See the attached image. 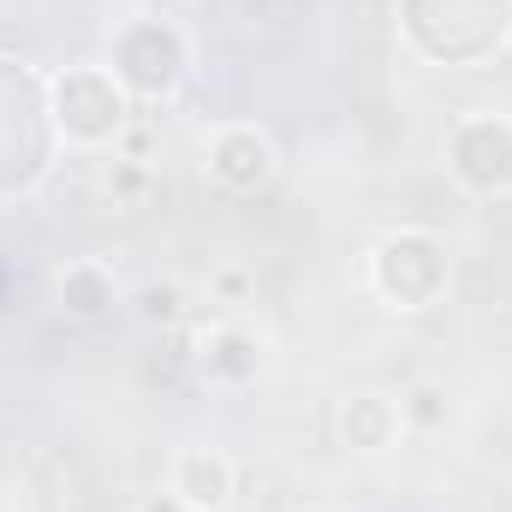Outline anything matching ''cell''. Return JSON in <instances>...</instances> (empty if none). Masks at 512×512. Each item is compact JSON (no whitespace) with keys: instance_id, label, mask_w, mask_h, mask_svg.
I'll return each mask as SVG.
<instances>
[{"instance_id":"cell-11","label":"cell","mask_w":512,"mask_h":512,"mask_svg":"<svg viewBox=\"0 0 512 512\" xmlns=\"http://www.w3.org/2000/svg\"><path fill=\"white\" fill-rule=\"evenodd\" d=\"M405 411H411L417 423H441V393H435V387L423 382L417 393H411V405H405Z\"/></svg>"},{"instance_id":"cell-7","label":"cell","mask_w":512,"mask_h":512,"mask_svg":"<svg viewBox=\"0 0 512 512\" xmlns=\"http://www.w3.org/2000/svg\"><path fill=\"white\" fill-rule=\"evenodd\" d=\"M399 423H405V405L387 399V393H358V399H346V411H340V435H346V447H358V453H387V447L399 441Z\"/></svg>"},{"instance_id":"cell-12","label":"cell","mask_w":512,"mask_h":512,"mask_svg":"<svg viewBox=\"0 0 512 512\" xmlns=\"http://www.w3.org/2000/svg\"><path fill=\"white\" fill-rule=\"evenodd\" d=\"M137 512H191V507H185V501H179V495L167 489V495H149V501H143Z\"/></svg>"},{"instance_id":"cell-3","label":"cell","mask_w":512,"mask_h":512,"mask_svg":"<svg viewBox=\"0 0 512 512\" xmlns=\"http://www.w3.org/2000/svg\"><path fill=\"white\" fill-rule=\"evenodd\" d=\"M114 78L126 84V96H143V102L173 96L179 78H185V36L173 24L137 18L126 36L114 42Z\"/></svg>"},{"instance_id":"cell-4","label":"cell","mask_w":512,"mask_h":512,"mask_svg":"<svg viewBox=\"0 0 512 512\" xmlns=\"http://www.w3.org/2000/svg\"><path fill=\"white\" fill-rule=\"evenodd\" d=\"M447 167L477 197L512 191V126L507 120H459L447 137Z\"/></svg>"},{"instance_id":"cell-1","label":"cell","mask_w":512,"mask_h":512,"mask_svg":"<svg viewBox=\"0 0 512 512\" xmlns=\"http://www.w3.org/2000/svg\"><path fill=\"white\" fill-rule=\"evenodd\" d=\"M48 96H54V126L84 149L114 143L131 120V96L114 78V66H72L48 84Z\"/></svg>"},{"instance_id":"cell-2","label":"cell","mask_w":512,"mask_h":512,"mask_svg":"<svg viewBox=\"0 0 512 512\" xmlns=\"http://www.w3.org/2000/svg\"><path fill=\"white\" fill-rule=\"evenodd\" d=\"M447 274H453L447 268V245L435 233H393L370 256L376 292H382L387 304H399V310H423L429 298H441Z\"/></svg>"},{"instance_id":"cell-10","label":"cell","mask_w":512,"mask_h":512,"mask_svg":"<svg viewBox=\"0 0 512 512\" xmlns=\"http://www.w3.org/2000/svg\"><path fill=\"white\" fill-rule=\"evenodd\" d=\"M137 310H143V322H179V292L173 286H143Z\"/></svg>"},{"instance_id":"cell-6","label":"cell","mask_w":512,"mask_h":512,"mask_svg":"<svg viewBox=\"0 0 512 512\" xmlns=\"http://www.w3.org/2000/svg\"><path fill=\"white\" fill-rule=\"evenodd\" d=\"M167 489H173L191 512H221L233 501V489H239V471H233V459L215 453V447H185V453L173 459V483H167Z\"/></svg>"},{"instance_id":"cell-5","label":"cell","mask_w":512,"mask_h":512,"mask_svg":"<svg viewBox=\"0 0 512 512\" xmlns=\"http://www.w3.org/2000/svg\"><path fill=\"white\" fill-rule=\"evenodd\" d=\"M209 173H215V185H227L233 197L262 191V185L274 179V143H268V131L221 126L215 143H209Z\"/></svg>"},{"instance_id":"cell-9","label":"cell","mask_w":512,"mask_h":512,"mask_svg":"<svg viewBox=\"0 0 512 512\" xmlns=\"http://www.w3.org/2000/svg\"><path fill=\"white\" fill-rule=\"evenodd\" d=\"M256 364H262V352H256V334H245V328H215L203 340V370L215 382H245V376H256Z\"/></svg>"},{"instance_id":"cell-8","label":"cell","mask_w":512,"mask_h":512,"mask_svg":"<svg viewBox=\"0 0 512 512\" xmlns=\"http://www.w3.org/2000/svg\"><path fill=\"white\" fill-rule=\"evenodd\" d=\"M60 310L66 316H108L114 310V280H108V268H96V262H72L66 274H60Z\"/></svg>"}]
</instances>
